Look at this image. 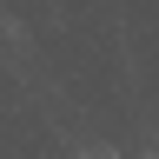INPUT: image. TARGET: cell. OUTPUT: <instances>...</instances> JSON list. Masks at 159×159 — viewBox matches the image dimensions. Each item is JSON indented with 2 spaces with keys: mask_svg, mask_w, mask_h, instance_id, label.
<instances>
[]
</instances>
